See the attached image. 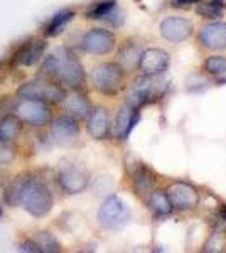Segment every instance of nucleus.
Here are the masks:
<instances>
[{"label": "nucleus", "mask_w": 226, "mask_h": 253, "mask_svg": "<svg viewBox=\"0 0 226 253\" xmlns=\"http://www.w3.org/2000/svg\"><path fill=\"white\" fill-rule=\"evenodd\" d=\"M115 47V36L105 29H91L88 31L81 39V49L88 54L103 56L113 51Z\"/></svg>", "instance_id": "9d476101"}, {"label": "nucleus", "mask_w": 226, "mask_h": 253, "mask_svg": "<svg viewBox=\"0 0 226 253\" xmlns=\"http://www.w3.org/2000/svg\"><path fill=\"white\" fill-rule=\"evenodd\" d=\"M142 75H162L169 68V54L162 49H147L137 63Z\"/></svg>", "instance_id": "9b49d317"}, {"label": "nucleus", "mask_w": 226, "mask_h": 253, "mask_svg": "<svg viewBox=\"0 0 226 253\" xmlns=\"http://www.w3.org/2000/svg\"><path fill=\"white\" fill-rule=\"evenodd\" d=\"M91 81L101 95L113 96L123 86V68L115 63H103L94 68Z\"/></svg>", "instance_id": "39448f33"}, {"label": "nucleus", "mask_w": 226, "mask_h": 253, "mask_svg": "<svg viewBox=\"0 0 226 253\" xmlns=\"http://www.w3.org/2000/svg\"><path fill=\"white\" fill-rule=\"evenodd\" d=\"M47 44L46 41L41 39H29L22 46L17 49L14 54V64H20V66H34L43 58L44 51H46Z\"/></svg>", "instance_id": "4468645a"}, {"label": "nucleus", "mask_w": 226, "mask_h": 253, "mask_svg": "<svg viewBox=\"0 0 226 253\" xmlns=\"http://www.w3.org/2000/svg\"><path fill=\"white\" fill-rule=\"evenodd\" d=\"M64 107H66V112L69 113V117H73V118H86L88 113L91 112L90 101L86 100V96L80 91H75L69 96L66 95V98H64Z\"/></svg>", "instance_id": "6ab92c4d"}, {"label": "nucleus", "mask_w": 226, "mask_h": 253, "mask_svg": "<svg viewBox=\"0 0 226 253\" xmlns=\"http://www.w3.org/2000/svg\"><path fill=\"white\" fill-rule=\"evenodd\" d=\"M140 54H142V52L138 51L137 46H134L132 42H129V44L125 42V46H123V49L120 51V63H122V66L127 68V69L137 66Z\"/></svg>", "instance_id": "bb28decb"}, {"label": "nucleus", "mask_w": 226, "mask_h": 253, "mask_svg": "<svg viewBox=\"0 0 226 253\" xmlns=\"http://www.w3.org/2000/svg\"><path fill=\"white\" fill-rule=\"evenodd\" d=\"M22 122L15 113H9L0 118V144L10 145L19 138L22 132Z\"/></svg>", "instance_id": "a211bd4d"}, {"label": "nucleus", "mask_w": 226, "mask_h": 253, "mask_svg": "<svg viewBox=\"0 0 226 253\" xmlns=\"http://www.w3.org/2000/svg\"><path fill=\"white\" fill-rule=\"evenodd\" d=\"M130 219V210L118 196H108L100 206L98 211V221L101 226L108 230H118Z\"/></svg>", "instance_id": "0eeeda50"}, {"label": "nucleus", "mask_w": 226, "mask_h": 253, "mask_svg": "<svg viewBox=\"0 0 226 253\" xmlns=\"http://www.w3.org/2000/svg\"><path fill=\"white\" fill-rule=\"evenodd\" d=\"M3 214V205H2V199H0V216Z\"/></svg>", "instance_id": "7c9ffc66"}, {"label": "nucleus", "mask_w": 226, "mask_h": 253, "mask_svg": "<svg viewBox=\"0 0 226 253\" xmlns=\"http://www.w3.org/2000/svg\"><path fill=\"white\" fill-rule=\"evenodd\" d=\"M204 69L216 78L220 83H226V58L225 56H213L204 61Z\"/></svg>", "instance_id": "5701e85b"}, {"label": "nucleus", "mask_w": 226, "mask_h": 253, "mask_svg": "<svg viewBox=\"0 0 226 253\" xmlns=\"http://www.w3.org/2000/svg\"><path fill=\"white\" fill-rule=\"evenodd\" d=\"M192 3H199V0H172L174 7H189Z\"/></svg>", "instance_id": "c756f323"}, {"label": "nucleus", "mask_w": 226, "mask_h": 253, "mask_svg": "<svg viewBox=\"0 0 226 253\" xmlns=\"http://www.w3.org/2000/svg\"><path fill=\"white\" fill-rule=\"evenodd\" d=\"M20 250L22 252H39L38 245L34 243V240H27V242H24L20 245Z\"/></svg>", "instance_id": "c85d7f7f"}, {"label": "nucleus", "mask_w": 226, "mask_h": 253, "mask_svg": "<svg viewBox=\"0 0 226 253\" xmlns=\"http://www.w3.org/2000/svg\"><path fill=\"white\" fill-rule=\"evenodd\" d=\"M17 96L24 98V100H39L44 103H63L66 98V91L56 81L41 78L24 83L17 89Z\"/></svg>", "instance_id": "20e7f679"}, {"label": "nucleus", "mask_w": 226, "mask_h": 253, "mask_svg": "<svg viewBox=\"0 0 226 253\" xmlns=\"http://www.w3.org/2000/svg\"><path fill=\"white\" fill-rule=\"evenodd\" d=\"M80 133V125L73 117H59L51 124V137L57 145H71Z\"/></svg>", "instance_id": "f8f14e48"}, {"label": "nucleus", "mask_w": 226, "mask_h": 253, "mask_svg": "<svg viewBox=\"0 0 226 253\" xmlns=\"http://www.w3.org/2000/svg\"><path fill=\"white\" fill-rule=\"evenodd\" d=\"M32 240H34V243L38 245L39 252H47V253L61 252L59 242H57V240L49 233V231H38Z\"/></svg>", "instance_id": "a878e982"}, {"label": "nucleus", "mask_w": 226, "mask_h": 253, "mask_svg": "<svg viewBox=\"0 0 226 253\" xmlns=\"http://www.w3.org/2000/svg\"><path fill=\"white\" fill-rule=\"evenodd\" d=\"M86 128H88L90 135L93 138H96V140H105V138H108L110 132H112L108 112L101 107L93 108L91 112L88 113V124H86Z\"/></svg>", "instance_id": "2eb2a0df"}, {"label": "nucleus", "mask_w": 226, "mask_h": 253, "mask_svg": "<svg viewBox=\"0 0 226 253\" xmlns=\"http://www.w3.org/2000/svg\"><path fill=\"white\" fill-rule=\"evenodd\" d=\"M117 10V0H103V2H96L90 7V10L86 12L88 19H108L113 12Z\"/></svg>", "instance_id": "b1692460"}, {"label": "nucleus", "mask_w": 226, "mask_h": 253, "mask_svg": "<svg viewBox=\"0 0 226 253\" xmlns=\"http://www.w3.org/2000/svg\"><path fill=\"white\" fill-rule=\"evenodd\" d=\"M199 42L203 47L213 51L226 49V22H213L204 26L199 32Z\"/></svg>", "instance_id": "dca6fc26"}, {"label": "nucleus", "mask_w": 226, "mask_h": 253, "mask_svg": "<svg viewBox=\"0 0 226 253\" xmlns=\"http://www.w3.org/2000/svg\"><path fill=\"white\" fill-rule=\"evenodd\" d=\"M226 9L225 0H208V2L199 3L198 14L204 19H220Z\"/></svg>", "instance_id": "393cba45"}, {"label": "nucleus", "mask_w": 226, "mask_h": 253, "mask_svg": "<svg viewBox=\"0 0 226 253\" xmlns=\"http://www.w3.org/2000/svg\"><path fill=\"white\" fill-rule=\"evenodd\" d=\"M160 34L171 42H182L192 34V24L182 17H167L160 24Z\"/></svg>", "instance_id": "ddd939ff"}, {"label": "nucleus", "mask_w": 226, "mask_h": 253, "mask_svg": "<svg viewBox=\"0 0 226 253\" xmlns=\"http://www.w3.org/2000/svg\"><path fill=\"white\" fill-rule=\"evenodd\" d=\"M167 196H169V199H171L172 208L181 210V211L192 210V208H196L199 205L198 189L184 181L172 182L169 186V189H167Z\"/></svg>", "instance_id": "1a4fd4ad"}, {"label": "nucleus", "mask_w": 226, "mask_h": 253, "mask_svg": "<svg viewBox=\"0 0 226 253\" xmlns=\"http://www.w3.org/2000/svg\"><path fill=\"white\" fill-rule=\"evenodd\" d=\"M138 120H140V110L130 107V105L122 107L117 115V124H115L117 137L120 140H127L130 133H132V130L135 128V125L138 124Z\"/></svg>", "instance_id": "f3484780"}, {"label": "nucleus", "mask_w": 226, "mask_h": 253, "mask_svg": "<svg viewBox=\"0 0 226 253\" xmlns=\"http://www.w3.org/2000/svg\"><path fill=\"white\" fill-rule=\"evenodd\" d=\"M73 17H75V12H73V10H61V12H57V14L52 15V19L49 20V24L46 26V31H44V34L49 36V38L61 34L64 27H66L68 24L73 20Z\"/></svg>", "instance_id": "412c9836"}, {"label": "nucleus", "mask_w": 226, "mask_h": 253, "mask_svg": "<svg viewBox=\"0 0 226 253\" xmlns=\"http://www.w3.org/2000/svg\"><path fill=\"white\" fill-rule=\"evenodd\" d=\"M43 75L73 89H80L86 78L83 64L69 49H57L54 54L47 56L43 64Z\"/></svg>", "instance_id": "f03ea898"}, {"label": "nucleus", "mask_w": 226, "mask_h": 253, "mask_svg": "<svg viewBox=\"0 0 226 253\" xmlns=\"http://www.w3.org/2000/svg\"><path fill=\"white\" fill-rule=\"evenodd\" d=\"M167 91V81L159 78V75H143L140 80L134 83V86L129 89V101L127 105L140 110L145 105H150L154 101L160 100Z\"/></svg>", "instance_id": "7ed1b4c3"}, {"label": "nucleus", "mask_w": 226, "mask_h": 253, "mask_svg": "<svg viewBox=\"0 0 226 253\" xmlns=\"http://www.w3.org/2000/svg\"><path fill=\"white\" fill-rule=\"evenodd\" d=\"M88 172L81 166L75 162H68V164H61L57 170V182H59L61 189L68 194H80L83 193L88 186Z\"/></svg>", "instance_id": "6e6552de"}, {"label": "nucleus", "mask_w": 226, "mask_h": 253, "mask_svg": "<svg viewBox=\"0 0 226 253\" xmlns=\"http://www.w3.org/2000/svg\"><path fill=\"white\" fill-rule=\"evenodd\" d=\"M5 199L10 206H22L34 218L47 216L54 205V198L49 186L43 179L32 174L14 179L5 193Z\"/></svg>", "instance_id": "f257e3e1"}, {"label": "nucleus", "mask_w": 226, "mask_h": 253, "mask_svg": "<svg viewBox=\"0 0 226 253\" xmlns=\"http://www.w3.org/2000/svg\"><path fill=\"white\" fill-rule=\"evenodd\" d=\"M14 113L20 118L22 124L31 126H46L52 122V112L49 108V103L39 100L19 98L17 103H14Z\"/></svg>", "instance_id": "423d86ee"}, {"label": "nucleus", "mask_w": 226, "mask_h": 253, "mask_svg": "<svg viewBox=\"0 0 226 253\" xmlns=\"http://www.w3.org/2000/svg\"><path fill=\"white\" fill-rule=\"evenodd\" d=\"M155 182V175L150 172V169H147L145 166H138L137 170L134 174V187L138 194L149 193V189L154 186Z\"/></svg>", "instance_id": "4be33fe9"}, {"label": "nucleus", "mask_w": 226, "mask_h": 253, "mask_svg": "<svg viewBox=\"0 0 226 253\" xmlns=\"http://www.w3.org/2000/svg\"><path fill=\"white\" fill-rule=\"evenodd\" d=\"M226 245V228L223 226H216L215 231L209 236V240L206 242V252H221L223 247Z\"/></svg>", "instance_id": "cd10ccee"}, {"label": "nucleus", "mask_w": 226, "mask_h": 253, "mask_svg": "<svg viewBox=\"0 0 226 253\" xmlns=\"http://www.w3.org/2000/svg\"><path fill=\"white\" fill-rule=\"evenodd\" d=\"M147 205H149L152 214L157 216V218H164V216H169L172 213V205L167 193L164 191H155V193H150L149 199H147Z\"/></svg>", "instance_id": "aec40b11"}]
</instances>
